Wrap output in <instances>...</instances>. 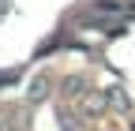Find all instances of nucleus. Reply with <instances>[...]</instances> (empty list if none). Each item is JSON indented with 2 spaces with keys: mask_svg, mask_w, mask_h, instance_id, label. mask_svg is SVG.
<instances>
[{
  "mask_svg": "<svg viewBox=\"0 0 135 131\" xmlns=\"http://www.w3.org/2000/svg\"><path fill=\"white\" fill-rule=\"evenodd\" d=\"M45 86H49V79H45V75L30 83V97H34V101H41V97H45Z\"/></svg>",
  "mask_w": 135,
  "mask_h": 131,
  "instance_id": "nucleus-3",
  "label": "nucleus"
},
{
  "mask_svg": "<svg viewBox=\"0 0 135 131\" xmlns=\"http://www.w3.org/2000/svg\"><path fill=\"white\" fill-rule=\"evenodd\" d=\"M105 105H109V94H105V90H86V94L79 97V109L86 112V116H98Z\"/></svg>",
  "mask_w": 135,
  "mask_h": 131,
  "instance_id": "nucleus-1",
  "label": "nucleus"
},
{
  "mask_svg": "<svg viewBox=\"0 0 135 131\" xmlns=\"http://www.w3.org/2000/svg\"><path fill=\"white\" fill-rule=\"evenodd\" d=\"M109 101H113L116 109H128V94H120V90H113V94H109Z\"/></svg>",
  "mask_w": 135,
  "mask_h": 131,
  "instance_id": "nucleus-4",
  "label": "nucleus"
},
{
  "mask_svg": "<svg viewBox=\"0 0 135 131\" xmlns=\"http://www.w3.org/2000/svg\"><path fill=\"white\" fill-rule=\"evenodd\" d=\"M64 94H68V97H79V94H83V75L64 79Z\"/></svg>",
  "mask_w": 135,
  "mask_h": 131,
  "instance_id": "nucleus-2",
  "label": "nucleus"
}]
</instances>
